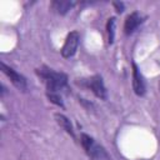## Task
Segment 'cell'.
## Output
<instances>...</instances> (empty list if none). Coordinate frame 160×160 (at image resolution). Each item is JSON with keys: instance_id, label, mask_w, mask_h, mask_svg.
<instances>
[{"instance_id": "8fae6325", "label": "cell", "mask_w": 160, "mask_h": 160, "mask_svg": "<svg viewBox=\"0 0 160 160\" xmlns=\"http://www.w3.org/2000/svg\"><path fill=\"white\" fill-rule=\"evenodd\" d=\"M46 95H48V99H49L51 102L56 104L58 106L64 108V104H62V101H61V98H60V96H59L56 92H48Z\"/></svg>"}, {"instance_id": "7a4b0ae2", "label": "cell", "mask_w": 160, "mask_h": 160, "mask_svg": "<svg viewBox=\"0 0 160 160\" xmlns=\"http://www.w3.org/2000/svg\"><path fill=\"white\" fill-rule=\"evenodd\" d=\"M80 141H81L84 150L86 151V154L90 156L91 160H111L106 150L99 144H96L91 136L86 134H81Z\"/></svg>"}, {"instance_id": "3957f363", "label": "cell", "mask_w": 160, "mask_h": 160, "mask_svg": "<svg viewBox=\"0 0 160 160\" xmlns=\"http://www.w3.org/2000/svg\"><path fill=\"white\" fill-rule=\"evenodd\" d=\"M79 40H80V35H79L78 31H71V32L68 34V36L65 39V42L62 45V49H61V55L65 59L71 58L76 52Z\"/></svg>"}, {"instance_id": "8992f818", "label": "cell", "mask_w": 160, "mask_h": 160, "mask_svg": "<svg viewBox=\"0 0 160 160\" xmlns=\"http://www.w3.org/2000/svg\"><path fill=\"white\" fill-rule=\"evenodd\" d=\"M132 88L136 95L142 96L145 94V82L135 64H132Z\"/></svg>"}, {"instance_id": "30bf717a", "label": "cell", "mask_w": 160, "mask_h": 160, "mask_svg": "<svg viewBox=\"0 0 160 160\" xmlns=\"http://www.w3.org/2000/svg\"><path fill=\"white\" fill-rule=\"evenodd\" d=\"M115 18H110L106 22V32H108V41L109 44L114 42V36H115Z\"/></svg>"}, {"instance_id": "9c48e42d", "label": "cell", "mask_w": 160, "mask_h": 160, "mask_svg": "<svg viewBox=\"0 0 160 160\" xmlns=\"http://www.w3.org/2000/svg\"><path fill=\"white\" fill-rule=\"evenodd\" d=\"M55 119H56V122H58L69 135H71L72 138L75 136V135H74L72 126H71V122H70V120H69L66 116H64L62 114H55Z\"/></svg>"}, {"instance_id": "52a82bcc", "label": "cell", "mask_w": 160, "mask_h": 160, "mask_svg": "<svg viewBox=\"0 0 160 160\" xmlns=\"http://www.w3.org/2000/svg\"><path fill=\"white\" fill-rule=\"evenodd\" d=\"M141 21H142L141 20V16L136 11L131 12L130 15H128L126 16V20H125V24H124V31H125V34L126 35L132 34L136 30V28L141 24Z\"/></svg>"}, {"instance_id": "ba28073f", "label": "cell", "mask_w": 160, "mask_h": 160, "mask_svg": "<svg viewBox=\"0 0 160 160\" xmlns=\"http://www.w3.org/2000/svg\"><path fill=\"white\" fill-rule=\"evenodd\" d=\"M74 5H75L74 1H68V0H54V1H51V4H50L51 9L55 10V11H56L58 14H60V15L66 14Z\"/></svg>"}, {"instance_id": "7c38bea8", "label": "cell", "mask_w": 160, "mask_h": 160, "mask_svg": "<svg viewBox=\"0 0 160 160\" xmlns=\"http://www.w3.org/2000/svg\"><path fill=\"white\" fill-rule=\"evenodd\" d=\"M114 6L116 8V11L118 12H121L124 10V4L122 2H114Z\"/></svg>"}, {"instance_id": "5b68a950", "label": "cell", "mask_w": 160, "mask_h": 160, "mask_svg": "<svg viewBox=\"0 0 160 160\" xmlns=\"http://www.w3.org/2000/svg\"><path fill=\"white\" fill-rule=\"evenodd\" d=\"M88 86L90 88V90H91L98 98H100V99H102V100H106L108 92H106L104 81H102V79H101L100 75H94V76H91V78L88 80Z\"/></svg>"}, {"instance_id": "277c9868", "label": "cell", "mask_w": 160, "mask_h": 160, "mask_svg": "<svg viewBox=\"0 0 160 160\" xmlns=\"http://www.w3.org/2000/svg\"><path fill=\"white\" fill-rule=\"evenodd\" d=\"M0 69H1V71L10 79V81L19 89V90H22V91H25L26 89H28V84H26V79L22 76V75H20L19 72H16L14 69H11L10 66H8V65H5L4 62H1L0 64Z\"/></svg>"}, {"instance_id": "6da1fadb", "label": "cell", "mask_w": 160, "mask_h": 160, "mask_svg": "<svg viewBox=\"0 0 160 160\" xmlns=\"http://www.w3.org/2000/svg\"><path fill=\"white\" fill-rule=\"evenodd\" d=\"M36 72L44 79L46 84L48 92H56L58 90L62 89L66 82H68V76L62 72H56L51 69L44 68V69H38Z\"/></svg>"}]
</instances>
